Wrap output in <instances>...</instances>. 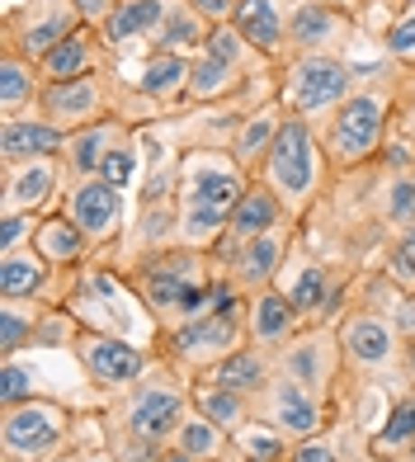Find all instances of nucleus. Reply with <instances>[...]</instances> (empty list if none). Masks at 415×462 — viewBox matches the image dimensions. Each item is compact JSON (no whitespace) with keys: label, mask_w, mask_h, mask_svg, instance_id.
<instances>
[{"label":"nucleus","mask_w":415,"mask_h":462,"mask_svg":"<svg viewBox=\"0 0 415 462\" xmlns=\"http://www.w3.org/2000/svg\"><path fill=\"white\" fill-rule=\"evenodd\" d=\"M189 411H194L189 406V377L156 354L152 368L142 373L128 392L104 396V406H99L104 444L114 448L118 462H156L171 448L180 420Z\"/></svg>","instance_id":"nucleus-1"},{"label":"nucleus","mask_w":415,"mask_h":462,"mask_svg":"<svg viewBox=\"0 0 415 462\" xmlns=\"http://www.w3.org/2000/svg\"><path fill=\"white\" fill-rule=\"evenodd\" d=\"M114 274L133 292V302L147 311L152 335H161V330H175L184 321L203 317V311H213L222 269L208 250L171 245V250H156V255L137 260L128 269H114Z\"/></svg>","instance_id":"nucleus-2"},{"label":"nucleus","mask_w":415,"mask_h":462,"mask_svg":"<svg viewBox=\"0 0 415 462\" xmlns=\"http://www.w3.org/2000/svg\"><path fill=\"white\" fill-rule=\"evenodd\" d=\"M401 76L406 71L397 61H383V71H364L359 90L317 128L321 146H326V161H330V175H355V171L378 165L392 128H397Z\"/></svg>","instance_id":"nucleus-3"},{"label":"nucleus","mask_w":415,"mask_h":462,"mask_svg":"<svg viewBox=\"0 0 415 462\" xmlns=\"http://www.w3.org/2000/svg\"><path fill=\"white\" fill-rule=\"evenodd\" d=\"M245 311H251V298L232 288V279H217V298L213 311L184 321L175 330H161L152 335V349L161 354L165 364H175L189 383H198L203 373H213L226 354H236L245 345Z\"/></svg>","instance_id":"nucleus-4"},{"label":"nucleus","mask_w":415,"mask_h":462,"mask_svg":"<svg viewBox=\"0 0 415 462\" xmlns=\"http://www.w3.org/2000/svg\"><path fill=\"white\" fill-rule=\"evenodd\" d=\"M260 180L279 194L283 213L302 226L311 213H317V203H321L326 184H330V161H326L321 133L311 128L307 118H293V114H288L283 128H279L274 152H269L264 171H260Z\"/></svg>","instance_id":"nucleus-5"},{"label":"nucleus","mask_w":415,"mask_h":462,"mask_svg":"<svg viewBox=\"0 0 415 462\" xmlns=\"http://www.w3.org/2000/svg\"><path fill=\"white\" fill-rule=\"evenodd\" d=\"M274 377H288V383L317 392L321 402H330L340 411V420H359L364 387L349 377L336 326H307L283 349H274Z\"/></svg>","instance_id":"nucleus-6"},{"label":"nucleus","mask_w":415,"mask_h":462,"mask_svg":"<svg viewBox=\"0 0 415 462\" xmlns=\"http://www.w3.org/2000/svg\"><path fill=\"white\" fill-rule=\"evenodd\" d=\"M359 80L364 71L340 52H298L279 67V104L293 118H307L311 128H321L359 90Z\"/></svg>","instance_id":"nucleus-7"},{"label":"nucleus","mask_w":415,"mask_h":462,"mask_svg":"<svg viewBox=\"0 0 415 462\" xmlns=\"http://www.w3.org/2000/svg\"><path fill=\"white\" fill-rule=\"evenodd\" d=\"M340 349H345V364H349V377L368 392V387H383L387 396L397 392H410L406 387V373H401V330L392 326L383 311L373 307H349L340 317Z\"/></svg>","instance_id":"nucleus-8"},{"label":"nucleus","mask_w":415,"mask_h":462,"mask_svg":"<svg viewBox=\"0 0 415 462\" xmlns=\"http://www.w3.org/2000/svg\"><path fill=\"white\" fill-rule=\"evenodd\" d=\"M80 411L57 396H29L0 411V462H52L71 444Z\"/></svg>","instance_id":"nucleus-9"},{"label":"nucleus","mask_w":415,"mask_h":462,"mask_svg":"<svg viewBox=\"0 0 415 462\" xmlns=\"http://www.w3.org/2000/svg\"><path fill=\"white\" fill-rule=\"evenodd\" d=\"M293 241H298V222H283V226H274V231H260V236H251V241L222 236L213 250H208V255L217 260V269L232 279L236 292L255 298V292H264V288L279 283L288 255H293Z\"/></svg>","instance_id":"nucleus-10"},{"label":"nucleus","mask_w":415,"mask_h":462,"mask_svg":"<svg viewBox=\"0 0 415 462\" xmlns=\"http://www.w3.org/2000/svg\"><path fill=\"white\" fill-rule=\"evenodd\" d=\"M71 359L80 364V373H86L90 392L118 396V392H128L137 377L152 368L156 354H152V345H147V349L133 345L128 335H109V330L80 326V335L71 340Z\"/></svg>","instance_id":"nucleus-11"},{"label":"nucleus","mask_w":415,"mask_h":462,"mask_svg":"<svg viewBox=\"0 0 415 462\" xmlns=\"http://www.w3.org/2000/svg\"><path fill=\"white\" fill-rule=\"evenodd\" d=\"M80 24H86V14L71 0H19V5L0 14V48H10L29 61H43Z\"/></svg>","instance_id":"nucleus-12"},{"label":"nucleus","mask_w":415,"mask_h":462,"mask_svg":"<svg viewBox=\"0 0 415 462\" xmlns=\"http://www.w3.org/2000/svg\"><path fill=\"white\" fill-rule=\"evenodd\" d=\"M118 99H123V71H95V76H80V80H57V86H43L38 95V114L52 118L57 128H90V123L104 118H118Z\"/></svg>","instance_id":"nucleus-13"},{"label":"nucleus","mask_w":415,"mask_h":462,"mask_svg":"<svg viewBox=\"0 0 415 462\" xmlns=\"http://www.w3.org/2000/svg\"><path fill=\"white\" fill-rule=\"evenodd\" d=\"M57 208L90 236L95 255H109V250L123 241V231H128V203H123V189L109 184L104 175L67 180L61 184V203Z\"/></svg>","instance_id":"nucleus-14"},{"label":"nucleus","mask_w":415,"mask_h":462,"mask_svg":"<svg viewBox=\"0 0 415 462\" xmlns=\"http://www.w3.org/2000/svg\"><path fill=\"white\" fill-rule=\"evenodd\" d=\"M355 38H359V10L349 0H293V10H288V57H298V52L349 57Z\"/></svg>","instance_id":"nucleus-15"},{"label":"nucleus","mask_w":415,"mask_h":462,"mask_svg":"<svg viewBox=\"0 0 415 462\" xmlns=\"http://www.w3.org/2000/svg\"><path fill=\"white\" fill-rule=\"evenodd\" d=\"M255 420H264L269 430H279V434L293 439V444H302V439H317L321 430L336 425L340 411L330 402H321L317 392L288 383V377H274V383L255 396Z\"/></svg>","instance_id":"nucleus-16"},{"label":"nucleus","mask_w":415,"mask_h":462,"mask_svg":"<svg viewBox=\"0 0 415 462\" xmlns=\"http://www.w3.org/2000/svg\"><path fill=\"white\" fill-rule=\"evenodd\" d=\"M171 5L175 0H114V10L99 24V33H104V48H109V61L118 71L128 67V61H142L152 52Z\"/></svg>","instance_id":"nucleus-17"},{"label":"nucleus","mask_w":415,"mask_h":462,"mask_svg":"<svg viewBox=\"0 0 415 462\" xmlns=\"http://www.w3.org/2000/svg\"><path fill=\"white\" fill-rule=\"evenodd\" d=\"M76 269H57L38 255L33 245H19L0 255V298L14 302H57L67 307V288H71Z\"/></svg>","instance_id":"nucleus-18"},{"label":"nucleus","mask_w":415,"mask_h":462,"mask_svg":"<svg viewBox=\"0 0 415 462\" xmlns=\"http://www.w3.org/2000/svg\"><path fill=\"white\" fill-rule=\"evenodd\" d=\"M189 71H194V57L147 52L128 80H133V90L161 114V123H165V118H175V114L189 109Z\"/></svg>","instance_id":"nucleus-19"},{"label":"nucleus","mask_w":415,"mask_h":462,"mask_svg":"<svg viewBox=\"0 0 415 462\" xmlns=\"http://www.w3.org/2000/svg\"><path fill=\"white\" fill-rule=\"evenodd\" d=\"M61 184H67L61 161L0 165V213H52L61 203Z\"/></svg>","instance_id":"nucleus-20"},{"label":"nucleus","mask_w":415,"mask_h":462,"mask_svg":"<svg viewBox=\"0 0 415 462\" xmlns=\"http://www.w3.org/2000/svg\"><path fill=\"white\" fill-rule=\"evenodd\" d=\"M67 152V128L38 109L19 118H0V165H29V161H61Z\"/></svg>","instance_id":"nucleus-21"},{"label":"nucleus","mask_w":415,"mask_h":462,"mask_svg":"<svg viewBox=\"0 0 415 462\" xmlns=\"http://www.w3.org/2000/svg\"><path fill=\"white\" fill-rule=\"evenodd\" d=\"M133 137H142V128H133V123H123V118H104V123H90V128H76V133H67L61 171H67V180H90V175L104 171V161Z\"/></svg>","instance_id":"nucleus-22"},{"label":"nucleus","mask_w":415,"mask_h":462,"mask_svg":"<svg viewBox=\"0 0 415 462\" xmlns=\"http://www.w3.org/2000/svg\"><path fill=\"white\" fill-rule=\"evenodd\" d=\"M109 48H104V33L95 24H80L71 38H61V43L38 61V71H43V86H57V80H80V76H95V71H109Z\"/></svg>","instance_id":"nucleus-23"},{"label":"nucleus","mask_w":415,"mask_h":462,"mask_svg":"<svg viewBox=\"0 0 415 462\" xmlns=\"http://www.w3.org/2000/svg\"><path fill=\"white\" fill-rule=\"evenodd\" d=\"M298 330H307V321H302V311L288 302V292L279 283L251 298V311H245V340L251 345L274 354V349H283L288 340H293Z\"/></svg>","instance_id":"nucleus-24"},{"label":"nucleus","mask_w":415,"mask_h":462,"mask_svg":"<svg viewBox=\"0 0 415 462\" xmlns=\"http://www.w3.org/2000/svg\"><path fill=\"white\" fill-rule=\"evenodd\" d=\"M288 10H293V0H241L232 24L269 61H283L288 57Z\"/></svg>","instance_id":"nucleus-25"},{"label":"nucleus","mask_w":415,"mask_h":462,"mask_svg":"<svg viewBox=\"0 0 415 462\" xmlns=\"http://www.w3.org/2000/svg\"><path fill=\"white\" fill-rule=\"evenodd\" d=\"M283 118H288V109H283L279 99H269V104H260V109H251V114L241 118V128L232 137V156H236V165L251 180H260L264 161H269V152H274V142H279Z\"/></svg>","instance_id":"nucleus-26"},{"label":"nucleus","mask_w":415,"mask_h":462,"mask_svg":"<svg viewBox=\"0 0 415 462\" xmlns=\"http://www.w3.org/2000/svg\"><path fill=\"white\" fill-rule=\"evenodd\" d=\"M288 462H373V434L359 420H336L317 439L293 444V457Z\"/></svg>","instance_id":"nucleus-27"},{"label":"nucleus","mask_w":415,"mask_h":462,"mask_svg":"<svg viewBox=\"0 0 415 462\" xmlns=\"http://www.w3.org/2000/svg\"><path fill=\"white\" fill-rule=\"evenodd\" d=\"M33 250H38V255H43L48 264H57V269H80V264L95 255L90 236H86V231H80L67 213H61V208H52V213L38 217Z\"/></svg>","instance_id":"nucleus-28"},{"label":"nucleus","mask_w":415,"mask_h":462,"mask_svg":"<svg viewBox=\"0 0 415 462\" xmlns=\"http://www.w3.org/2000/svg\"><path fill=\"white\" fill-rule=\"evenodd\" d=\"M283 222H293V217L283 213L279 194L264 180H251V184H245V194L236 199L232 217H226V236H232V241H251V236H260V231H274Z\"/></svg>","instance_id":"nucleus-29"},{"label":"nucleus","mask_w":415,"mask_h":462,"mask_svg":"<svg viewBox=\"0 0 415 462\" xmlns=\"http://www.w3.org/2000/svg\"><path fill=\"white\" fill-rule=\"evenodd\" d=\"M189 406L203 420H213L222 434H241L255 420V396H241L232 387H222V383H208V377L189 383Z\"/></svg>","instance_id":"nucleus-30"},{"label":"nucleus","mask_w":415,"mask_h":462,"mask_svg":"<svg viewBox=\"0 0 415 462\" xmlns=\"http://www.w3.org/2000/svg\"><path fill=\"white\" fill-rule=\"evenodd\" d=\"M38 95H43V71H38V61L0 48V118H19V114L38 109Z\"/></svg>","instance_id":"nucleus-31"},{"label":"nucleus","mask_w":415,"mask_h":462,"mask_svg":"<svg viewBox=\"0 0 415 462\" xmlns=\"http://www.w3.org/2000/svg\"><path fill=\"white\" fill-rule=\"evenodd\" d=\"M203 377H208V383L232 387V392H241V396H260L269 383H274V354L245 340L236 354H226V359H222L213 373H203Z\"/></svg>","instance_id":"nucleus-32"},{"label":"nucleus","mask_w":415,"mask_h":462,"mask_svg":"<svg viewBox=\"0 0 415 462\" xmlns=\"http://www.w3.org/2000/svg\"><path fill=\"white\" fill-rule=\"evenodd\" d=\"M208 38H213V24H208V19L189 5V0H175L171 14H165V24H161V33H156V43H152V52L198 57Z\"/></svg>","instance_id":"nucleus-33"},{"label":"nucleus","mask_w":415,"mask_h":462,"mask_svg":"<svg viewBox=\"0 0 415 462\" xmlns=\"http://www.w3.org/2000/svg\"><path fill=\"white\" fill-rule=\"evenodd\" d=\"M171 448L189 453L194 462H236V448H232V434H222L213 420H203L198 411H189L180 420V430L171 439Z\"/></svg>","instance_id":"nucleus-34"},{"label":"nucleus","mask_w":415,"mask_h":462,"mask_svg":"<svg viewBox=\"0 0 415 462\" xmlns=\"http://www.w3.org/2000/svg\"><path fill=\"white\" fill-rule=\"evenodd\" d=\"M410 444H415V387L387 396V420H383V430L373 434V462L401 457Z\"/></svg>","instance_id":"nucleus-35"},{"label":"nucleus","mask_w":415,"mask_h":462,"mask_svg":"<svg viewBox=\"0 0 415 462\" xmlns=\"http://www.w3.org/2000/svg\"><path fill=\"white\" fill-rule=\"evenodd\" d=\"M43 311H48V302L0 298V354H5V359H19L24 349H33V335H38Z\"/></svg>","instance_id":"nucleus-36"},{"label":"nucleus","mask_w":415,"mask_h":462,"mask_svg":"<svg viewBox=\"0 0 415 462\" xmlns=\"http://www.w3.org/2000/svg\"><path fill=\"white\" fill-rule=\"evenodd\" d=\"M378 222L387 226V236L415 226V180L410 175H387L378 171Z\"/></svg>","instance_id":"nucleus-37"},{"label":"nucleus","mask_w":415,"mask_h":462,"mask_svg":"<svg viewBox=\"0 0 415 462\" xmlns=\"http://www.w3.org/2000/svg\"><path fill=\"white\" fill-rule=\"evenodd\" d=\"M232 448H236V462H288L293 457V439L269 430L264 420H251L241 434H232Z\"/></svg>","instance_id":"nucleus-38"},{"label":"nucleus","mask_w":415,"mask_h":462,"mask_svg":"<svg viewBox=\"0 0 415 462\" xmlns=\"http://www.w3.org/2000/svg\"><path fill=\"white\" fill-rule=\"evenodd\" d=\"M378 43H383L387 61H397L401 71H415V0H401V5L387 14Z\"/></svg>","instance_id":"nucleus-39"},{"label":"nucleus","mask_w":415,"mask_h":462,"mask_svg":"<svg viewBox=\"0 0 415 462\" xmlns=\"http://www.w3.org/2000/svg\"><path fill=\"white\" fill-rule=\"evenodd\" d=\"M52 462H118V457H114V448L104 444L99 411H90V415H80V420H76V434H71V444L61 448Z\"/></svg>","instance_id":"nucleus-40"},{"label":"nucleus","mask_w":415,"mask_h":462,"mask_svg":"<svg viewBox=\"0 0 415 462\" xmlns=\"http://www.w3.org/2000/svg\"><path fill=\"white\" fill-rule=\"evenodd\" d=\"M378 269H383L387 283H397L401 292H415V226L387 236L383 255H378Z\"/></svg>","instance_id":"nucleus-41"},{"label":"nucleus","mask_w":415,"mask_h":462,"mask_svg":"<svg viewBox=\"0 0 415 462\" xmlns=\"http://www.w3.org/2000/svg\"><path fill=\"white\" fill-rule=\"evenodd\" d=\"M29 396H38V373L19 359H5L0 364V411L29 402Z\"/></svg>","instance_id":"nucleus-42"},{"label":"nucleus","mask_w":415,"mask_h":462,"mask_svg":"<svg viewBox=\"0 0 415 462\" xmlns=\"http://www.w3.org/2000/svg\"><path fill=\"white\" fill-rule=\"evenodd\" d=\"M43 213H0V255L19 245H33V231Z\"/></svg>","instance_id":"nucleus-43"},{"label":"nucleus","mask_w":415,"mask_h":462,"mask_svg":"<svg viewBox=\"0 0 415 462\" xmlns=\"http://www.w3.org/2000/svg\"><path fill=\"white\" fill-rule=\"evenodd\" d=\"M99 175L109 180V184H118V189H128L133 175H137V137H133V142H123L118 152L104 161V171H99Z\"/></svg>","instance_id":"nucleus-44"},{"label":"nucleus","mask_w":415,"mask_h":462,"mask_svg":"<svg viewBox=\"0 0 415 462\" xmlns=\"http://www.w3.org/2000/svg\"><path fill=\"white\" fill-rule=\"evenodd\" d=\"M189 5L208 19V24H232V14H236L241 0H189Z\"/></svg>","instance_id":"nucleus-45"},{"label":"nucleus","mask_w":415,"mask_h":462,"mask_svg":"<svg viewBox=\"0 0 415 462\" xmlns=\"http://www.w3.org/2000/svg\"><path fill=\"white\" fill-rule=\"evenodd\" d=\"M71 5L80 10V14H86V24H104V19H109V10H114V0H71Z\"/></svg>","instance_id":"nucleus-46"},{"label":"nucleus","mask_w":415,"mask_h":462,"mask_svg":"<svg viewBox=\"0 0 415 462\" xmlns=\"http://www.w3.org/2000/svg\"><path fill=\"white\" fill-rule=\"evenodd\" d=\"M401 373H406V387H415V340H406L401 349Z\"/></svg>","instance_id":"nucleus-47"},{"label":"nucleus","mask_w":415,"mask_h":462,"mask_svg":"<svg viewBox=\"0 0 415 462\" xmlns=\"http://www.w3.org/2000/svg\"><path fill=\"white\" fill-rule=\"evenodd\" d=\"M156 462H194V457H189V453H180V448H165Z\"/></svg>","instance_id":"nucleus-48"},{"label":"nucleus","mask_w":415,"mask_h":462,"mask_svg":"<svg viewBox=\"0 0 415 462\" xmlns=\"http://www.w3.org/2000/svg\"><path fill=\"white\" fill-rule=\"evenodd\" d=\"M359 5H373V0H359ZM378 5H392V10H397V5H401V0H378Z\"/></svg>","instance_id":"nucleus-49"},{"label":"nucleus","mask_w":415,"mask_h":462,"mask_svg":"<svg viewBox=\"0 0 415 462\" xmlns=\"http://www.w3.org/2000/svg\"><path fill=\"white\" fill-rule=\"evenodd\" d=\"M401 462H415V444H410V448H406V453H401Z\"/></svg>","instance_id":"nucleus-50"},{"label":"nucleus","mask_w":415,"mask_h":462,"mask_svg":"<svg viewBox=\"0 0 415 462\" xmlns=\"http://www.w3.org/2000/svg\"><path fill=\"white\" fill-rule=\"evenodd\" d=\"M378 462H401V457H378Z\"/></svg>","instance_id":"nucleus-51"},{"label":"nucleus","mask_w":415,"mask_h":462,"mask_svg":"<svg viewBox=\"0 0 415 462\" xmlns=\"http://www.w3.org/2000/svg\"><path fill=\"white\" fill-rule=\"evenodd\" d=\"M410 180H415V165H410Z\"/></svg>","instance_id":"nucleus-52"}]
</instances>
